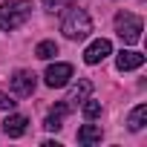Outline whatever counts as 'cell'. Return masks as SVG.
<instances>
[{"mask_svg":"<svg viewBox=\"0 0 147 147\" xmlns=\"http://www.w3.org/2000/svg\"><path fill=\"white\" fill-rule=\"evenodd\" d=\"M32 15V0H6L0 6V29L12 32L18 26H23Z\"/></svg>","mask_w":147,"mask_h":147,"instance_id":"obj_1","label":"cell"},{"mask_svg":"<svg viewBox=\"0 0 147 147\" xmlns=\"http://www.w3.org/2000/svg\"><path fill=\"white\" fill-rule=\"evenodd\" d=\"M61 32H63L69 40H84V38H90V32H92V20H90V15H87L84 9H72V12H66V18H63V23H61Z\"/></svg>","mask_w":147,"mask_h":147,"instance_id":"obj_2","label":"cell"},{"mask_svg":"<svg viewBox=\"0 0 147 147\" xmlns=\"http://www.w3.org/2000/svg\"><path fill=\"white\" fill-rule=\"evenodd\" d=\"M115 32L124 43H138L141 40V18H136L130 12H118L115 15Z\"/></svg>","mask_w":147,"mask_h":147,"instance_id":"obj_3","label":"cell"},{"mask_svg":"<svg viewBox=\"0 0 147 147\" xmlns=\"http://www.w3.org/2000/svg\"><path fill=\"white\" fill-rule=\"evenodd\" d=\"M69 78H72V66H69V63H49V66H46V75H43L46 87H52V90L66 87Z\"/></svg>","mask_w":147,"mask_h":147,"instance_id":"obj_4","label":"cell"},{"mask_svg":"<svg viewBox=\"0 0 147 147\" xmlns=\"http://www.w3.org/2000/svg\"><path fill=\"white\" fill-rule=\"evenodd\" d=\"M110 52H113V43H110L107 38H98V40H92V43L84 49V61L92 66V63H101Z\"/></svg>","mask_w":147,"mask_h":147,"instance_id":"obj_5","label":"cell"},{"mask_svg":"<svg viewBox=\"0 0 147 147\" xmlns=\"http://www.w3.org/2000/svg\"><path fill=\"white\" fill-rule=\"evenodd\" d=\"M35 78H38L35 72H26V69H18L15 75H12V90H15L18 95H23V98H26V95H32V92H35V84H38Z\"/></svg>","mask_w":147,"mask_h":147,"instance_id":"obj_6","label":"cell"},{"mask_svg":"<svg viewBox=\"0 0 147 147\" xmlns=\"http://www.w3.org/2000/svg\"><path fill=\"white\" fill-rule=\"evenodd\" d=\"M115 66H118L121 72L138 69V66H144V55H141V52H136V49H121V52L115 55Z\"/></svg>","mask_w":147,"mask_h":147,"instance_id":"obj_7","label":"cell"},{"mask_svg":"<svg viewBox=\"0 0 147 147\" xmlns=\"http://www.w3.org/2000/svg\"><path fill=\"white\" fill-rule=\"evenodd\" d=\"M66 113H69V104H66V101L55 104V107L49 110V115H46L43 127H46V130H61V127H63V118H66Z\"/></svg>","mask_w":147,"mask_h":147,"instance_id":"obj_8","label":"cell"},{"mask_svg":"<svg viewBox=\"0 0 147 147\" xmlns=\"http://www.w3.org/2000/svg\"><path fill=\"white\" fill-rule=\"evenodd\" d=\"M26 124H29L26 115H9V118L3 121V133H6L9 138H18V136L26 133Z\"/></svg>","mask_w":147,"mask_h":147,"instance_id":"obj_9","label":"cell"},{"mask_svg":"<svg viewBox=\"0 0 147 147\" xmlns=\"http://www.w3.org/2000/svg\"><path fill=\"white\" fill-rule=\"evenodd\" d=\"M90 92H92V81H87V78H84V81H78V87H72V92H69V98H66L69 110H72V107H78Z\"/></svg>","mask_w":147,"mask_h":147,"instance_id":"obj_10","label":"cell"},{"mask_svg":"<svg viewBox=\"0 0 147 147\" xmlns=\"http://www.w3.org/2000/svg\"><path fill=\"white\" fill-rule=\"evenodd\" d=\"M101 141V127L98 124H84L78 130V144H98Z\"/></svg>","mask_w":147,"mask_h":147,"instance_id":"obj_11","label":"cell"},{"mask_svg":"<svg viewBox=\"0 0 147 147\" xmlns=\"http://www.w3.org/2000/svg\"><path fill=\"white\" fill-rule=\"evenodd\" d=\"M144 121H147V104H138V107L130 113V118H127V127L136 133V130H141V127H144Z\"/></svg>","mask_w":147,"mask_h":147,"instance_id":"obj_12","label":"cell"},{"mask_svg":"<svg viewBox=\"0 0 147 147\" xmlns=\"http://www.w3.org/2000/svg\"><path fill=\"white\" fill-rule=\"evenodd\" d=\"M35 55H38L40 61H52V58L58 55V43H55V40H40L38 49H35Z\"/></svg>","mask_w":147,"mask_h":147,"instance_id":"obj_13","label":"cell"},{"mask_svg":"<svg viewBox=\"0 0 147 147\" xmlns=\"http://www.w3.org/2000/svg\"><path fill=\"white\" fill-rule=\"evenodd\" d=\"M81 104H84V115H87L90 121L101 115V101H95V98H90V95H87V98H84Z\"/></svg>","mask_w":147,"mask_h":147,"instance_id":"obj_14","label":"cell"},{"mask_svg":"<svg viewBox=\"0 0 147 147\" xmlns=\"http://www.w3.org/2000/svg\"><path fill=\"white\" fill-rule=\"evenodd\" d=\"M12 107H15L12 95H6V92H0V110H12Z\"/></svg>","mask_w":147,"mask_h":147,"instance_id":"obj_15","label":"cell"}]
</instances>
